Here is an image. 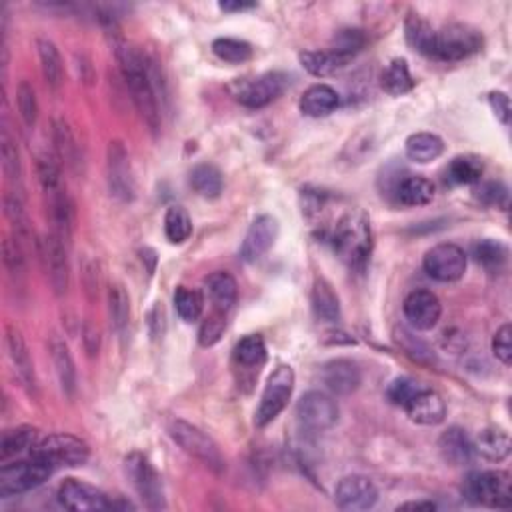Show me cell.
Returning <instances> with one entry per match:
<instances>
[{
    "instance_id": "cell-24",
    "label": "cell",
    "mask_w": 512,
    "mask_h": 512,
    "mask_svg": "<svg viewBox=\"0 0 512 512\" xmlns=\"http://www.w3.org/2000/svg\"><path fill=\"white\" fill-rule=\"evenodd\" d=\"M52 138H55V149H56L58 161L63 162L65 167L76 172L82 162L81 144H78L71 125H68L65 118H55V125H52Z\"/></svg>"
},
{
    "instance_id": "cell-45",
    "label": "cell",
    "mask_w": 512,
    "mask_h": 512,
    "mask_svg": "<svg viewBox=\"0 0 512 512\" xmlns=\"http://www.w3.org/2000/svg\"><path fill=\"white\" fill-rule=\"evenodd\" d=\"M213 52L224 63L242 65L253 58V47L247 40L239 39H216L213 42Z\"/></svg>"
},
{
    "instance_id": "cell-43",
    "label": "cell",
    "mask_w": 512,
    "mask_h": 512,
    "mask_svg": "<svg viewBox=\"0 0 512 512\" xmlns=\"http://www.w3.org/2000/svg\"><path fill=\"white\" fill-rule=\"evenodd\" d=\"M482 161L476 156H456L448 167V178L455 185H476L482 177Z\"/></svg>"
},
{
    "instance_id": "cell-33",
    "label": "cell",
    "mask_w": 512,
    "mask_h": 512,
    "mask_svg": "<svg viewBox=\"0 0 512 512\" xmlns=\"http://www.w3.org/2000/svg\"><path fill=\"white\" fill-rule=\"evenodd\" d=\"M190 187L195 188V193L203 198H219L224 182H222V175L221 170L214 167V164H196L190 172Z\"/></svg>"
},
{
    "instance_id": "cell-15",
    "label": "cell",
    "mask_w": 512,
    "mask_h": 512,
    "mask_svg": "<svg viewBox=\"0 0 512 512\" xmlns=\"http://www.w3.org/2000/svg\"><path fill=\"white\" fill-rule=\"evenodd\" d=\"M336 505L346 512L370 510L378 500V489L369 476L351 474L336 484Z\"/></svg>"
},
{
    "instance_id": "cell-11",
    "label": "cell",
    "mask_w": 512,
    "mask_h": 512,
    "mask_svg": "<svg viewBox=\"0 0 512 512\" xmlns=\"http://www.w3.org/2000/svg\"><path fill=\"white\" fill-rule=\"evenodd\" d=\"M107 178L110 195L120 203H130L136 195V185L130 167L128 151L120 141H112L107 152Z\"/></svg>"
},
{
    "instance_id": "cell-23",
    "label": "cell",
    "mask_w": 512,
    "mask_h": 512,
    "mask_svg": "<svg viewBox=\"0 0 512 512\" xmlns=\"http://www.w3.org/2000/svg\"><path fill=\"white\" fill-rule=\"evenodd\" d=\"M341 104L338 92L328 84H312L310 89L302 94L300 112L310 118H323L334 112Z\"/></svg>"
},
{
    "instance_id": "cell-44",
    "label": "cell",
    "mask_w": 512,
    "mask_h": 512,
    "mask_svg": "<svg viewBox=\"0 0 512 512\" xmlns=\"http://www.w3.org/2000/svg\"><path fill=\"white\" fill-rule=\"evenodd\" d=\"M175 307L178 317L185 320V323H195L203 317V308H204V299L203 294L188 289V286H178L175 292Z\"/></svg>"
},
{
    "instance_id": "cell-39",
    "label": "cell",
    "mask_w": 512,
    "mask_h": 512,
    "mask_svg": "<svg viewBox=\"0 0 512 512\" xmlns=\"http://www.w3.org/2000/svg\"><path fill=\"white\" fill-rule=\"evenodd\" d=\"M474 256L490 273H500L508 263V250L499 240L484 239L474 245Z\"/></svg>"
},
{
    "instance_id": "cell-38",
    "label": "cell",
    "mask_w": 512,
    "mask_h": 512,
    "mask_svg": "<svg viewBox=\"0 0 512 512\" xmlns=\"http://www.w3.org/2000/svg\"><path fill=\"white\" fill-rule=\"evenodd\" d=\"M164 234L172 245H182L193 234V221L182 206H170L164 214Z\"/></svg>"
},
{
    "instance_id": "cell-22",
    "label": "cell",
    "mask_w": 512,
    "mask_h": 512,
    "mask_svg": "<svg viewBox=\"0 0 512 512\" xmlns=\"http://www.w3.org/2000/svg\"><path fill=\"white\" fill-rule=\"evenodd\" d=\"M6 346L16 377L21 378V383L29 390H37V377H34V362L29 346H26L22 334L13 326L6 331Z\"/></svg>"
},
{
    "instance_id": "cell-10",
    "label": "cell",
    "mask_w": 512,
    "mask_h": 512,
    "mask_svg": "<svg viewBox=\"0 0 512 512\" xmlns=\"http://www.w3.org/2000/svg\"><path fill=\"white\" fill-rule=\"evenodd\" d=\"M422 265L430 279L438 282H456L464 276L468 260L461 247L453 245V242H442L424 255Z\"/></svg>"
},
{
    "instance_id": "cell-35",
    "label": "cell",
    "mask_w": 512,
    "mask_h": 512,
    "mask_svg": "<svg viewBox=\"0 0 512 512\" xmlns=\"http://www.w3.org/2000/svg\"><path fill=\"white\" fill-rule=\"evenodd\" d=\"M39 432L32 427H19L6 430L0 440V458L6 463L11 456H19L22 453H30L37 445Z\"/></svg>"
},
{
    "instance_id": "cell-34",
    "label": "cell",
    "mask_w": 512,
    "mask_h": 512,
    "mask_svg": "<svg viewBox=\"0 0 512 512\" xmlns=\"http://www.w3.org/2000/svg\"><path fill=\"white\" fill-rule=\"evenodd\" d=\"M406 30V42L424 56H432V47H435V34L437 29L422 19L419 14H409V19L404 22Z\"/></svg>"
},
{
    "instance_id": "cell-14",
    "label": "cell",
    "mask_w": 512,
    "mask_h": 512,
    "mask_svg": "<svg viewBox=\"0 0 512 512\" xmlns=\"http://www.w3.org/2000/svg\"><path fill=\"white\" fill-rule=\"evenodd\" d=\"M40 258L45 260L52 291H55L60 297V294H65L68 291V282H71V266H68L66 240L55 230H50L45 237V240L40 242Z\"/></svg>"
},
{
    "instance_id": "cell-18",
    "label": "cell",
    "mask_w": 512,
    "mask_h": 512,
    "mask_svg": "<svg viewBox=\"0 0 512 512\" xmlns=\"http://www.w3.org/2000/svg\"><path fill=\"white\" fill-rule=\"evenodd\" d=\"M323 383L336 396H349L357 393L362 383L359 364L351 359H334L325 364Z\"/></svg>"
},
{
    "instance_id": "cell-48",
    "label": "cell",
    "mask_w": 512,
    "mask_h": 512,
    "mask_svg": "<svg viewBox=\"0 0 512 512\" xmlns=\"http://www.w3.org/2000/svg\"><path fill=\"white\" fill-rule=\"evenodd\" d=\"M3 260L6 271L11 273L13 279H21L26 273V256H24V247L19 242V239L8 237L3 245Z\"/></svg>"
},
{
    "instance_id": "cell-6",
    "label": "cell",
    "mask_w": 512,
    "mask_h": 512,
    "mask_svg": "<svg viewBox=\"0 0 512 512\" xmlns=\"http://www.w3.org/2000/svg\"><path fill=\"white\" fill-rule=\"evenodd\" d=\"M56 468L40 458H26V461L6 463L0 468V497H16L45 484Z\"/></svg>"
},
{
    "instance_id": "cell-19",
    "label": "cell",
    "mask_w": 512,
    "mask_h": 512,
    "mask_svg": "<svg viewBox=\"0 0 512 512\" xmlns=\"http://www.w3.org/2000/svg\"><path fill=\"white\" fill-rule=\"evenodd\" d=\"M284 86H286L284 74L266 73L263 76L255 78L253 82H248L245 89L239 92V100L248 108H265L273 100L281 97Z\"/></svg>"
},
{
    "instance_id": "cell-5",
    "label": "cell",
    "mask_w": 512,
    "mask_h": 512,
    "mask_svg": "<svg viewBox=\"0 0 512 512\" xmlns=\"http://www.w3.org/2000/svg\"><path fill=\"white\" fill-rule=\"evenodd\" d=\"M481 48L482 37L479 30L471 29L468 24L453 22L437 30L430 58L440 60V63H458V60L471 58Z\"/></svg>"
},
{
    "instance_id": "cell-30",
    "label": "cell",
    "mask_w": 512,
    "mask_h": 512,
    "mask_svg": "<svg viewBox=\"0 0 512 512\" xmlns=\"http://www.w3.org/2000/svg\"><path fill=\"white\" fill-rule=\"evenodd\" d=\"M37 48H39L42 76H45V81L52 91H58L65 82L63 56H60V52H58L55 42L48 40V39H39Z\"/></svg>"
},
{
    "instance_id": "cell-53",
    "label": "cell",
    "mask_w": 512,
    "mask_h": 512,
    "mask_svg": "<svg viewBox=\"0 0 512 512\" xmlns=\"http://www.w3.org/2000/svg\"><path fill=\"white\" fill-rule=\"evenodd\" d=\"M489 102H490L494 115H497L500 123L508 125L510 123V99L507 97V94L500 92V91L490 92Z\"/></svg>"
},
{
    "instance_id": "cell-1",
    "label": "cell",
    "mask_w": 512,
    "mask_h": 512,
    "mask_svg": "<svg viewBox=\"0 0 512 512\" xmlns=\"http://www.w3.org/2000/svg\"><path fill=\"white\" fill-rule=\"evenodd\" d=\"M115 55L136 110L141 112L143 120L149 125L152 133H156L161 128V108L159 99H156L149 60H146L141 50L128 45L123 39L115 40Z\"/></svg>"
},
{
    "instance_id": "cell-54",
    "label": "cell",
    "mask_w": 512,
    "mask_h": 512,
    "mask_svg": "<svg viewBox=\"0 0 512 512\" xmlns=\"http://www.w3.org/2000/svg\"><path fill=\"white\" fill-rule=\"evenodd\" d=\"M82 343H84V351L94 357L100 351V333L97 326H92L91 323H84L82 328Z\"/></svg>"
},
{
    "instance_id": "cell-47",
    "label": "cell",
    "mask_w": 512,
    "mask_h": 512,
    "mask_svg": "<svg viewBox=\"0 0 512 512\" xmlns=\"http://www.w3.org/2000/svg\"><path fill=\"white\" fill-rule=\"evenodd\" d=\"M422 388L424 386H422V383H419V380H414L411 377H398L388 385L386 396H388L390 403L396 404V406H403L404 409V406L409 404Z\"/></svg>"
},
{
    "instance_id": "cell-4",
    "label": "cell",
    "mask_w": 512,
    "mask_h": 512,
    "mask_svg": "<svg viewBox=\"0 0 512 512\" xmlns=\"http://www.w3.org/2000/svg\"><path fill=\"white\" fill-rule=\"evenodd\" d=\"M169 432L170 438L175 440L187 455L196 458V461L203 463L206 468H211L213 473L222 474L227 471V461H224L219 445H216L204 430L187 421H175L170 424Z\"/></svg>"
},
{
    "instance_id": "cell-41",
    "label": "cell",
    "mask_w": 512,
    "mask_h": 512,
    "mask_svg": "<svg viewBox=\"0 0 512 512\" xmlns=\"http://www.w3.org/2000/svg\"><path fill=\"white\" fill-rule=\"evenodd\" d=\"M0 154H3V170L6 178L13 182V185H19L22 178V162H21V152L16 141L8 133V128H3V135H0Z\"/></svg>"
},
{
    "instance_id": "cell-17",
    "label": "cell",
    "mask_w": 512,
    "mask_h": 512,
    "mask_svg": "<svg viewBox=\"0 0 512 512\" xmlns=\"http://www.w3.org/2000/svg\"><path fill=\"white\" fill-rule=\"evenodd\" d=\"M276 239H279V221L271 214L256 216L240 245V258L245 263H256L274 247Z\"/></svg>"
},
{
    "instance_id": "cell-20",
    "label": "cell",
    "mask_w": 512,
    "mask_h": 512,
    "mask_svg": "<svg viewBox=\"0 0 512 512\" xmlns=\"http://www.w3.org/2000/svg\"><path fill=\"white\" fill-rule=\"evenodd\" d=\"M409 419L422 427H437L447 416V404L435 390L424 386L412 401L404 406Z\"/></svg>"
},
{
    "instance_id": "cell-3",
    "label": "cell",
    "mask_w": 512,
    "mask_h": 512,
    "mask_svg": "<svg viewBox=\"0 0 512 512\" xmlns=\"http://www.w3.org/2000/svg\"><path fill=\"white\" fill-rule=\"evenodd\" d=\"M463 492L473 505L490 508L512 507V479L505 471L471 473L463 484Z\"/></svg>"
},
{
    "instance_id": "cell-26",
    "label": "cell",
    "mask_w": 512,
    "mask_h": 512,
    "mask_svg": "<svg viewBox=\"0 0 512 512\" xmlns=\"http://www.w3.org/2000/svg\"><path fill=\"white\" fill-rule=\"evenodd\" d=\"M474 442L476 455H481L490 463H502L510 455V437L507 430L489 427L479 432Z\"/></svg>"
},
{
    "instance_id": "cell-55",
    "label": "cell",
    "mask_w": 512,
    "mask_h": 512,
    "mask_svg": "<svg viewBox=\"0 0 512 512\" xmlns=\"http://www.w3.org/2000/svg\"><path fill=\"white\" fill-rule=\"evenodd\" d=\"M438 507L435 502L430 500H414V502H404V505L398 507V510H424V512H432L437 510Z\"/></svg>"
},
{
    "instance_id": "cell-40",
    "label": "cell",
    "mask_w": 512,
    "mask_h": 512,
    "mask_svg": "<svg viewBox=\"0 0 512 512\" xmlns=\"http://www.w3.org/2000/svg\"><path fill=\"white\" fill-rule=\"evenodd\" d=\"M108 315L110 325L117 333H123L130 318V299L123 284H110L108 289Z\"/></svg>"
},
{
    "instance_id": "cell-37",
    "label": "cell",
    "mask_w": 512,
    "mask_h": 512,
    "mask_svg": "<svg viewBox=\"0 0 512 512\" xmlns=\"http://www.w3.org/2000/svg\"><path fill=\"white\" fill-rule=\"evenodd\" d=\"M234 360H237L240 367L247 369L263 367L266 360V344L263 336L248 334L242 338V341L234 346Z\"/></svg>"
},
{
    "instance_id": "cell-49",
    "label": "cell",
    "mask_w": 512,
    "mask_h": 512,
    "mask_svg": "<svg viewBox=\"0 0 512 512\" xmlns=\"http://www.w3.org/2000/svg\"><path fill=\"white\" fill-rule=\"evenodd\" d=\"M224 328H227V318H224V312L214 310L213 315L203 323L201 331H198V343H201V346H204V349H208V346H214L216 343L221 341Z\"/></svg>"
},
{
    "instance_id": "cell-29",
    "label": "cell",
    "mask_w": 512,
    "mask_h": 512,
    "mask_svg": "<svg viewBox=\"0 0 512 512\" xmlns=\"http://www.w3.org/2000/svg\"><path fill=\"white\" fill-rule=\"evenodd\" d=\"M300 63L312 76L325 78V76H333L338 71H343V68L351 63V58L338 55V52L333 48L331 50H308L300 55Z\"/></svg>"
},
{
    "instance_id": "cell-16",
    "label": "cell",
    "mask_w": 512,
    "mask_h": 512,
    "mask_svg": "<svg viewBox=\"0 0 512 512\" xmlns=\"http://www.w3.org/2000/svg\"><path fill=\"white\" fill-rule=\"evenodd\" d=\"M404 318L409 320V325L414 331H432L438 325V320L442 317V305L435 292L430 291H412L409 297L404 299L403 305Z\"/></svg>"
},
{
    "instance_id": "cell-25",
    "label": "cell",
    "mask_w": 512,
    "mask_h": 512,
    "mask_svg": "<svg viewBox=\"0 0 512 512\" xmlns=\"http://www.w3.org/2000/svg\"><path fill=\"white\" fill-rule=\"evenodd\" d=\"M48 349H50L52 362H55L60 388H63V393L66 396H73L74 390H76V369H74V360H73L71 351H68L66 343L60 341L58 336L50 338Z\"/></svg>"
},
{
    "instance_id": "cell-28",
    "label": "cell",
    "mask_w": 512,
    "mask_h": 512,
    "mask_svg": "<svg viewBox=\"0 0 512 512\" xmlns=\"http://www.w3.org/2000/svg\"><path fill=\"white\" fill-rule=\"evenodd\" d=\"M206 292H208V297H211L213 300V307L214 310H219V312H227L234 307V302H237V297H239V286H237V281L232 279V276L229 273H213L211 276L206 279Z\"/></svg>"
},
{
    "instance_id": "cell-56",
    "label": "cell",
    "mask_w": 512,
    "mask_h": 512,
    "mask_svg": "<svg viewBox=\"0 0 512 512\" xmlns=\"http://www.w3.org/2000/svg\"><path fill=\"white\" fill-rule=\"evenodd\" d=\"M255 3H221V8L224 13H242V11H250V8H255Z\"/></svg>"
},
{
    "instance_id": "cell-27",
    "label": "cell",
    "mask_w": 512,
    "mask_h": 512,
    "mask_svg": "<svg viewBox=\"0 0 512 512\" xmlns=\"http://www.w3.org/2000/svg\"><path fill=\"white\" fill-rule=\"evenodd\" d=\"M396 201L403 206H424L435 198V185L424 177H404L396 182Z\"/></svg>"
},
{
    "instance_id": "cell-32",
    "label": "cell",
    "mask_w": 512,
    "mask_h": 512,
    "mask_svg": "<svg viewBox=\"0 0 512 512\" xmlns=\"http://www.w3.org/2000/svg\"><path fill=\"white\" fill-rule=\"evenodd\" d=\"M312 308L315 315L325 323H338L341 320V300L338 294L325 279H317L312 286Z\"/></svg>"
},
{
    "instance_id": "cell-42",
    "label": "cell",
    "mask_w": 512,
    "mask_h": 512,
    "mask_svg": "<svg viewBox=\"0 0 512 512\" xmlns=\"http://www.w3.org/2000/svg\"><path fill=\"white\" fill-rule=\"evenodd\" d=\"M37 172H39V180H40V187L45 190V195H52L56 193V190L65 188L63 187V170H60V161L56 154H48V152H42L39 156V162H37Z\"/></svg>"
},
{
    "instance_id": "cell-52",
    "label": "cell",
    "mask_w": 512,
    "mask_h": 512,
    "mask_svg": "<svg viewBox=\"0 0 512 512\" xmlns=\"http://www.w3.org/2000/svg\"><path fill=\"white\" fill-rule=\"evenodd\" d=\"M476 193H479V198L484 204L497 208L508 206V190L505 185H500V182H487V185H482Z\"/></svg>"
},
{
    "instance_id": "cell-51",
    "label": "cell",
    "mask_w": 512,
    "mask_h": 512,
    "mask_svg": "<svg viewBox=\"0 0 512 512\" xmlns=\"http://www.w3.org/2000/svg\"><path fill=\"white\" fill-rule=\"evenodd\" d=\"M492 352L505 367L512 362V326L502 325L492 336Z\"/></svg>"
},
{
    "instance_id": "cell-21",
    "label": "cell",
    "mask_w": 512,
    "mask_h": 512,
    "mask_svg": "<svg viewBox=\"0 0 512 512\" xmlns=\"http://www.w3.org/2000/svg\"><path fill=\"white\" fill-rule=\"evenodd\" d=\"M438 450L445 463L453 466H464L471 464L474 461V442L473 438L466 435V430L453 427L447 432H442V437L438 438Z\"/></svg>"
},
{
    "instance_id": "cell-12",
    "label": "cell",
    "mask_w": 512,
    "mask_h": 512,
    "mask_svg": "<svg viewBox=\"0 0 512 512\" xmlns=\"http://www.w3.org/2000/svg\"><path fill=\"white\" fill-rule=\"evenodd\" d=\"M297 416L302 429L312 432H325L338 421V406L331 396L318 390L302 395L297 404Z\"/></svg>"
},
{
    "instance_id": "cell-36",
    "label": "cell",
    "mask_w": 512,
    "mask_h": 512,
    "mask_svg": "<svg viewBox=\"0 0 512 512\" xmlns=\"http://www.w3.org/2000/svg\"><path fill=\"white\" fill-rule=\"evenodd\" d=\"M412 86L414 81L409 71V63L404 58H395L383 73V89L393 97H401V94L411 92Z\"/></svg>"
},
{
    "instance_id": "cell-7",
    "label": "cell",
    "mask_w": 512,
    "mask_h": 512,
    "mask_svg": "<svg viewBox=\"0 0 512 512\" xmlns=\"http://www.w3.org/2000/svg\"><path fill=\"white\" fill-rule=\"evenodd\" d=\"M125 474L130 487L141 497L146 508L164 510L167 508V499H164L162 479L156 473L152 463L143 453H130L125 458Z\"/></svg>"
},
{
    "instance_id": "cell-46",
    "label": "cell",
    "mask_w": 512,
    "mask_h": 512,
    "mask_svg": "<svg viewBox=\"0 0 512 512\" xmlns=\"http://www.w3.org/2000/svg\"><path fill=\"white\" fill-rule=\"evenodd\" d=\"M16 104H19V115L26 128H32L37 125L39 118V100L37 92H34L32 84L29 81H21L19 89H16Z\"/></svg>"
},
{
    "instance_id": "cell-50",
    "label": "cell",
    "mask_w": 512,
    "mask_h": 512,
    "mask_svg": "<svg viewBox=\"0 0 512 512\" xmlns=\"http://www.w3.org/2000/svg\"><path fill=\"white\" fill-rule=\"evenodd\" d=\"M364 42H367V39H364V34L360 30H341L336 34L333 50L352 60V56L362 50Z\"/></svg>"
},
{
    "instance_id": "cell-31",
    "label": "cell",
    "mask_w": 512,
    "mask_h": 512,
    "mask_svg": "<svg viewBox=\"0 0 512 512\" xmlns=\"http://www.w3.org/2000/svg\"><path fill=\"white\" fill-rule=\"evenodd\" d=\"M404 151L412 162L429 164L432 161H437L438 156L445 152V143H442V138L438 135L414 133L406 138Z\"/></svg>"
},
{
    "instance_id": "cell-8",
    "label": "cell",
    "mask_w": 512,
    "mask_h": 512,
    "mask_svg": "<svg viewBox=\"0 0 512 512\" xmlns=\"http://www.w3.org/2000/svg\"><path fill=\"white\" fill-rule=\"evenodd\" d=\"M30 456L40 458L55 468H76L86 464L91 458V448L82 438L73 435H50L39 440L30 450Z\"/></svg>"
},
{
    "instance_id": "cell-13",
    "label": "cell",
    "mask_w": 512,
    "mask_h": 512,
    "mask_svg": "<svg viewBox=\"0 0 512 512\" xmlns=\"http://www.w3.org/2000/svg\"><path fill=\"white\" fill-rule=\"evenodd\" d=\"M60 507L73 512H102L112 508V500L92 484L78 479H65L58 487Z\"/></svg>"
},
{
    "instance_id": "cell-9",
    "label": "cell",
    "mask_w": 512,
    "mask_h": 512,
    "mask_svg": "<svg viewBox=\"0 0 512 512\" xmlns=\"http://www.w3.org/2000/svg\"><path fill=\"white\" fill-rule=\"evenodd\" d=\"M292 390H294V370L289 367V364H281V367H276L273 375L268 377L263 396H260L258 409L255 414L256 427L265 429L273 421H276V416H279L286 409V404H289Z\"/></svg>"
},
{
    "instance_id": "cell-2",
    "label": "cell",
    "mask_w": 512,
    "mask_h": 512,
    "mask_svg": "<svg viewBox=\"0 0 512 512\" xmlns=\"http://www.w3.org/2000/svg\"><path fill=\"white\" fill-rule=\"evenodd\" d=\"M333 248L343 263L352 271L362 273L372 253V229L364 213H349L336 222L333 230Z\"/></svg>"
}]
</instances>
